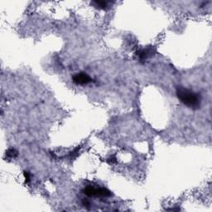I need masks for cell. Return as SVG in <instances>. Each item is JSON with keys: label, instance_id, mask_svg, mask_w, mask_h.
<instances>
[{"label": "cell", "instance_id": "3957f363", "mask_svg": "<svg viewBox=\"0 0 212 212\" xmlns=\"http://www.w3.org/2000/svg\"><path fill=\"white\" fill-rule=\"evenodd\" d=\"M72 80L73 82H75L77 85H80V86H84V85H87V84L92 82V78L89 75H87L86 73L84 72H79L77 74H75L72 77Z\"/></svg>", "mask_w": 212, "mask_h": 212}, {"label": "cell", "instance_id": "8992f818", "mask_svg": "<svg viewBox=\"0 0 212 212\" xmlns=\"http://www.w3.org/2000/svg\"><path fill=\"white\" fill-rule=\"evenodd\" d=\"M18 152L16 149L14 148H9V150H7L6 152V157L9 158H15L17 157Z\"/></svg>", "mask_w": 212, "mask_h": 212}, {"label": "cell", "instance_id": "277c9868", "mask_svg": "<svg viewBox=\"0 0 212 212\" xmlns=\"http://www.w3.org/2000/svg\"><path fill=\"white\" fill-rule=\"evenodd\" d=\"M152 49H143V50H140L139 52H138L137 54L138 55V57L141 60H145L150 56H152Z\"/></svg>", "mask_w": 212, "mask_h": 212}, {"label": "cell", "instance_id": "ba28073f", "mask_svg": "<svg viewBox=\"0 0 212 212\" xmlns=\"http://www.w3.org/2000/svg\"><path fill=\"white\" fill-rule=\"evenodd\" d=\"M82 205H83L84 207H89L90 206V201H88L87 199H83V201H82Z\"/></svg>", "mask_w": 212, "mask_h": 212}, {"label": "cell", "instance_id": "52a82bcc", "mask_svg": "<svg viewBox=\"0 0 212 212\" xmlns=\"http://www.w3.org/2000/svg\"><path fill=\"white\" fill-rule=\"evenodd\" d=\"M23 176H24L25 181H26L27 183H28L30 180H31V174H30V172H27V171H25V172H23Z\"/></svg>", "mask_w": 212, "mask_h": 212}, {"label": "cell", "instance_id": "5b68a950", "mask_svg": "<svg viewBox=\"0 0 212 212\" xmlns=\"http://www.w3.org/2000/svg\"><path fill=\"white\" fill-rule=\"evenodd\" d=\"M92 4L100 9H106L109 7V3L106 1H94L92 2Z\"/></svg>", "mask_w": 212, "mask_h": 212}, {"label": "cell", "instance_id": "7a4b0ae2", "mask_svg": "<svg viewBox=\"0 0 212 212\" xmlns=\"http://www.w3.org/2000/svg\"><path fill=\"white\" fill-rule=\"evenodd\" d=\"M83 193L87 196H96V197H109L111 196L112 193L109 192V190L104 188V187H100V188H95L94 186H86L83 189Z\"/></svg>", "mask_w": 212, "mask_h": 212}, {"label": "cell", "instance_id": "6da1fadb", "mask_svg": "<svg viewBox=\"0 0 212 212\" xmlns=\"http://www.w3.org/2000/svg\"><path fill=\"white\" fill-rule=\"evenodd\" d=\"M177 95L179 101L182 104L191 109H196L200 108L201 103V95L198 93L192 91L191 90L186 89L184 87L177 88Z\"/></svg>", "mask_w": 212, "mask_h": 212}]
</instances>
